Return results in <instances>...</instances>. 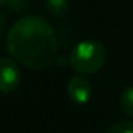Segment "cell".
I'll list each match as a JSON object with an SVG mask.
<instances>
[{
    "instance_id": "2",
    "label": "cell",
    "mask_w": 133,
    "mask_h": 133,
    "mask_svg": "<svg viewBox=\"0 0 133 133\" xmlns=\"http://www.w3.org/2000/svg\"><path fill=\"white\" fill-rule=\"evenodd\" d=\"M107 61V49L99 41H82L71 52L69 63L77 74L88 75L103 68Z\"/></svg>"
},
{
    "instance_id": "5",
    "label": "cell",
    "mask_w": 133,
    "mask_h": 133,
    "mask_svg": "<svg viewBox=\"0 0 133 133\" xmlns=\"http://www.w3.org/2000/svg\"><path fill=\"white\" fill-rule=\"evenodd\" d=\"M119 103H121V108L124 110V113L128 114L130 117H133V86L122 89V92L119 96Z\"/></svg>"
},
{
    "instance_id": "7",
    "label": "cell",
    "mask_w": 133,
    "mask_h": 133,
    "mask_svg": "<svg viewBox=\"0 0 133 133\" xmlns=\"http://www.w3.org/2000/svg\"><path fill=\"white\" fill-rule=\"evenodd\" d=\"M105 133H133V121H121L107 128Z\"/></svg>"
},
{
    "instance_id": "3",
    "label": "cell",
    "mask_w": 133,
    "mask_h": 133,
    "mask_svg": "<svg viewBox=\"0 0 133 133\" xmlns=\"http://www.w3.org/2000/svg\"><path fill=\"white\" fill-rule=\"evenodd\" d=\"M0 89L3 94L13 92L17 89V86L21 85V71L17 68V64L10 59V58H2L0 61Z\"/></svg>"
},
{
    "instance_id": "1",
    "label": "cell",
    "mask_w": 133,
    "mask_h": 133,
    "mask_svg": "<svg viewBox=\"0 0 133 133\" xmlns=\"http://www.w3.org/2000/svg\"><path fill=\"white\" fill-rule=\"evenodd\" d=\"M8 53L33 71H42L55 61L58 41L49 22L38 16L19 19L6 35Z\"/></svg>"
},
{
    "instance_id": "8",
    "label": "cell",
    "mask_w": 133,
    "mask_h": 133,
    "mask_svg": "<svg viewBox=\"0 0 133 133\" xmlns=\"http://www.w3.org/2000/svg\"><path fill=\"white\" fill-rule=\"evenodd\" d=\"M0 3L13 13H22L27 8V0H0Z\"/></svg>"
},
{
    "instance_id": "4",
    "label": "cell",
    "mask_w": 133,
    "mask_h": 133,
    "mask_svg": "<svg viewBox=\"0 0 133 133\" xmlns=\"http://www.w3.org/2000/svg\"><path fill=\"white\" fill-rule=\"evenodd\" d=\"M68 96L74 103H78V105L88 103L89 99H91V85H89V82L82 74L71 77V80L68 83Z\"/></svg>"
},
{
    "instance_id": "6",
    "label": "cell",
    "mask_w": 133,
    "mask_h": 133,
    "mask_svg": "<svg viewBox=\"0 0 133 133\" xmlns=\"http://www.w3.org/2000/svg\"><path fill=\"white\" fill-rule=\"evenodd\" d=\"M45 8L53 16H63L69 8L68 0H45Z\"/></svg>"
}]
</instances>
